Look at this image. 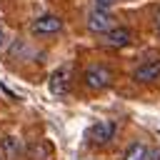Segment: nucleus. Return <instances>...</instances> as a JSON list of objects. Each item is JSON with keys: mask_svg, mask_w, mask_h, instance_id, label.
<instances>
[{"mask_svg": "<svg viewBox=\"0 0 160 160\" xmlns=\"http://www.w3.org/2000/svg\"><path fill=\"white\" fill-rule=\"evenodd\" d=\"M95 2V8H102V10H110L112 5H118L120 0H92Z\"/></svg>", "mask_w": 160, "mask_h": 160, "instance_id": "11", "label": "nucleus"}, {"mask_svg": "<svg viewBox=\"0 0 160 160\" xmlns=\"http://www.w3.org/2000/svg\"><path fill=\"white\" fill-rule=\"evenodd\" d=\"M48 88H50V92H52V95H58V98L68 95V90H70V65L58 68V70L50 75Z\"/></svg>", "mask_w": 160, "mask_h": 160, "instance_id": "5", "label": "nucleus"}, {"mask_svg": "<svg viewBox=\"0 0 160 160\" xmlns=\"http://www.w3.org/2000/svg\"><path fill=\"white\" fill-rule=\"evenodd\" d=\"M0 155H2L5 160H18V158L22 155V148H20L18 138H12V135H5V138L0 140Z\"/></svg>", "mask_w": 160, "mask_h": 160, "instance_id": "8", "label": "nucleus"}, {"mask_svg": "<svg viewBox=\"0 0 160 160\" xmlns=\"http://www.w3.org/2000/svg\"><path fill=\"white\" fill-rule=\"evenodd\" d=\"M160 78V58H150L145 62H140L132 70V80L135 82H152Z\"/></svg>", "mask_w": 160, "mask_h": 160, "instance_id": "6", "label": "nucleus"}, {"mask_svg": "<svg viewBox=\"0 0 160 160\" xmlns=\"http://www.w3.org/2000/svg\"><path fill=\"white\" fill-rule=\"evenodd\" d=\"M30 30H32L35 35H55V32L62 30V20H60L58 15H52V12H45V15H40V18L32 20Z\"/></svg>", "mask_w": 160, "mask_h": 160, "instance_id": "4", "label": "nucleus"}, {"mask_svg": "<svg viewBox=\"0 0 160 160\" xmlns=\"http://www.w3.org/2000/svg\"><path fill=\"white\" fill-rule=\"evenodd\" d=\"M25 152H28V158H32V160H45V158H48V152H50V148H48V145H42V142H38V145H30Z\"/></svg>", "mask_w": 160, "mask_h": 160, "instance_id": "10", "label": "nucleus"}, {"mask_svg": "<svg viewBox=\"0 0 160 160\" xmlns=\"http://www.w3.org/2000/svg\"><path fill=\"white\" fill-rule=\"evenodd\" d=\"M148 155H150V150L145 142H130L122 152V160H148Z\"/></svg>", "mask_w": 160, "mask_h": 160, "instance_id": "9", "label": "nucleus"}, {"mask_svg": "<svg viewBox=\"0 0 160 160\" xmlns=\"http://www.w3.org/2000/svg\"><path fill=\"white\" fill-rule=\"evenodd\" d=\"M82 82H85V88H90V90H105V88L112 82V70H110L108 65H100V62L88 65L85 72H82Z\"/></svg>", "mask_w": 160, "mask_h": 160, "instance_id": "1", "label": "nucleus"}, {"mask_svg": "<svg viewBox=\"0 0 160 160\" xmlns=\"http://www.w3.org/2000/svg\"><path fill=\"white\" fill-rule=\"evenodd\" d=\"M88 30L90 32H98V35H105L112 25H115V18L110 10H102V8H95L92 12H88Z\"/></svg>", "mask_w": 160, "mask_h": 160, "instance_id": "2", "label": "nucleus"}, {"mask_svg": "<svg viewBox=\"0 0 160 160\" xmlns=\"http://www.w3.org/2000/svg\"><path fill=\"white\" fill-rule=\"evenodd\" d=\"M155 30H158V32H160V10H158V12H155Z\"/></svg>", "mask_w": 160, "mask_h": 160, "instance_id": "12", "label": "nucleus"}, {"mask_svg": "<svg viewBox=\"0 0 160 160\" xmlns=\"http://www.w3.org/2000/svg\"><path fill=\"white\" fill-rule=\"evenodd\" d=\"M130 40H132V30H130V28H125V25H112V28L105 32L102 45H108V48H125V45H130Z\"/></svg>", "mask_w": 160, "mask_h": 160, "instance_id": "7", "label": "nucleus"}, {"mask_svg": "<svg viewBox=\"0 0 160 160\" xmlns=\"http://www.w3.org/2000/svg\"><path fill=\"white\" fill-rule=\"evenodd\" d=\"M88 138H90L92 145H108L115 138V122L112 120H98L95 125H90Z\"/></svg>", "mask_w": 160, "mask_h": 160, "instance_id": "3", "label": "nucleus"}, {"mask_svg": "<svg viewBox=\"0 0 160 160\" xmlns=\"http://www.w3.org/2000/svg\"><path fill=\"white\" fill-rule=\"evenodd\" d=\"M5 42V30H2V25H0V45Z\"/></svg>", "mask_w": 160, "mask_h": 160, "instance_id": "13", "label": "nucleus"}, {"mask_svg": "<svg viewBox=\"0 0 160 160\" xmlns=\"http://www.w3.org/2000/svg\"><path fill=\"white\" fill-rule=\"evenodd\" d=\"M0 160H2V155H0Z\"/></svg>", "mask_w": 160, "mask_h": 160, "instance_id": "14", "label": "nucleus"}]
</instances>
